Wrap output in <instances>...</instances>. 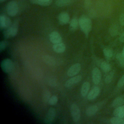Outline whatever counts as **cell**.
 <instances>
[{"instance_id": "cell-17", "label": "cell", "mask_w": 124, "mask_h": 124, "mask_svg": "<svg viewBox=\"0 0 124 124\" xmlns=\"http://www.w3.org/2000/svg\"><path fill=\"white\" fill-rule=\"evenodd\" d=\"M99 109V107L97 105H93L90 106L86 110V113L87 116H91L95 114L98 111Z\"/></svg>"}, {"instance_id": "cell-20", "label": "cell", "mask_w": 124, "mask_h": 124, "mask_svg": "<svg viewBox=\"0 0 124 124\" xmlns=\"http://www.w3.org/2000/svg\"><path fill=\"white\" fill-rule=\"evenodd\" d=\"M114 116L119 117H124V105L116 108L113 112Z\"/></svg>"}, {"instance_id": "cell-13", "label": "cell", "mask_w": 124, "mask_h": 124, "mask_svg": "<svg viewBox=\"0 0 124 124\" xmlns=\"http://www.w3.org/2000/svg\"><path fill=\"white\" fill-rule=\"evenodd\" d=\"M100 93V88L98 86L93 87L89 92L87 95V98L89 100H92L96 98Z\"/></svg>"}, {"instance_id": "cell-28", "label": "cell", "mask_w": 124, "mask_h": 124, "mask_svg": "<svg viewBox=\"0 0 124 124\" xmlns=\"http://www.w3.org/2000/svg\"><path fill=\"white\" fill-rule=\"evenodd\" d=\"M103 53L107 58H110L113 55L112 50L109 48H105L103 49Z\"/></svg>"}, {"instance_id": "cell-37", "label": "cell", "mask_w": 124, "mask_h": 124, "mask_svg": "<svg viewBox=\"0 0 124 124\" xmlns=\"http://www.w3.org/2000/svg\"><path fill=\"white\" fill-rule=\"evenodd\" d=\"M6 0H0V2H4V1H5Z\"/></svg>"}, {"instance_id": "cell-6", "label": "cell", "mask_w": 124, "mask_h": 124, "mask_svg": "<svg viewBox=\"0 0 124 124\" xmlns=\"http://www.w3.org/2000/svg\"><path fill=\"white\" fill-rule=\"evenodd\" d=\"M56 110L53 108H50L47 110L46 115L44 119V123L47 124H52L55 120L56 116Z\"/></svg>"}, {"instance_id": "cell-22", "label": "cell", "mask_w": 124, "mask_h": 124, "mask_svg": "<svg viewBox=\"0 0 124 124\" xmlns=\"http://www.w3.org/2000/svg\"><path fill=\"white\" fill-rule=\"evenodd\" d=\"M31 2L33 4L46 6L51 4L52 0H31Z\"/></svg>"}, {"instance_id": "cell-30", "label": "cell", "mask_w": 124, "mask_h": 124, "mask_svg": "<svg viewBox=\"0 0 124 124\" xmlns=\"http://www.w3.org/2000/svg\"><path fill=\"white\" fill-rule=\"evenodd\" d=\"M58 97H57V96L52 95L50 98L48 103L49 105L53 106V105H55L57 104V103L58 102Z\"/></svg>"}, {"instance_id": "cell-38", "label": "cell", "mask_w": 124, "mask_h": 124, "mask_svg": "<svg viewBox=\"0 0 124 124\" xmlns=\"http://www.w3.org/2000/svg\"></svg>"}, {"instance_id": "cell-8", "label": "cell", "mask_w": 124, "mask_h": 124, "mask_svg": "<svg viewBox=\"0 0 124 124\" xmlns=\"http://www.w3.org/2000/svg\"><path fill=\"white\" fill-rule=\"evenodd\" d=\"M92 81L94 84L97 85L99 83L101 79V73L98 68L95 67L92 70Z\"/></svg>"}, {"instance_id": "cell-27", "label": "cell", "mask_w": 124, "mask_h": 124, "mask_svg": "<svg viewBox=\"0 0 124 124\" xmlns=\"http://www.w3.org/2000/svg\"><path fill=\"white\" fill-rule=\"evenodd\" d=\"M116 59L119 62L120 65L124 68V56L122 53H117L116 55Z\"/></svg>"}, {"instance_id": "cell-34", "label": "cell", "mask_w": 124, "mask_h": 124, "mask_svg": "<svg viewBox=\"0 0 124 124\" xmlns=\"http://www.w3.org/2000/svg\"><path fill=\"white\" fill-rule=\"evenodd\" d=\"M120 23L122 26H124V13L122 14L119 18Z\"/></svg>"}, {"instance_id": "cell-12", "label": "cell", "mask_w": 124, "mask_h": 124, "mask_svg": "<svg viewBox=\"0 0 124 124\" xmlns=\"http://www.w3.org/2000/svg\"><path fill=\"white\" fill-rule=\"evenodd\" d=\"M49 40L53 44H58L62 42V38L60 34L56 31H53L49 34Z\"/></svg>"}, {"instance_id": "cell-36", "label": "cell", "mask_w": 124, "mask_h": 124, "mask_svg": "<svg viewBox=\"0 0 124 124\" xmlns=\"http://www.w3.org/2000/svg\"><path fill=\"white\" fill-rule=\"evenodd\" d=\"M122 54L123 55V56H124V48H123V50H122Z\"/></svg>"}, {"instance_id": "cell-26", "label": "cell", "mask_w": 124, "mask_h": 124, "mask_svg": "<svg viewBox=\"0 0 124 124\" xmlns=\"http://www.w3.org/2000/svg\"><path fill=\"white\" fill-rule=\"evenodd\" d=\"M51 96V93L49 90H45L44 91L43 93V100L45 102H48Z\"/></svg>"}, {"instance_id": "cell-31", "label": "cell", "mask_w": 124, "mask_h": 124, "mask_svg": "<svg viewBox=\"0 0 124 124\" xmlns=\"http://www.w3.org/2000/svg\"><path fill=\"white\" fill-rule=\"evenodd\" d=\"M8 45V42L5 40L1 41L0 42V52H1Z\"/></svg>"}, {"instance_id": "cell-7", "label": "cell", "mask_w": 124, "mask_h": 124, "mask_svg": "<svg viewBox=\"0 0 124 124\" xmlns=\"http://www.w3.org/2000/svg\"><path fill=\"white\" fill-rule=\"evenodd\" d=\"M81 69V65L79 63H76L72 65L68 70L67 74L69 77H72L77 75Z\"/></svg>"}, {"instance_id": "cell-21", "label": "cell", "mask_w": 124, "mask_h": 124, "mask_svg": "<svg viewBox=\"0 0 124 124\" xmlns=\"http://www.w3.org/2000/svg\"><path fill=\"white\" fill-rule=\"evenodd\" d=\"M98 62L99 66L104 72H108L110 70V65L107 62L103 61H100Z\"/></svg>"}, {"instance_id": "cell-5", "label": "cell", "mask_w": 124, "mask_h": 124, "mask_svg": "<svg viewBox=\"0 0 124 124\" xmlns=\"http://www.w3.org/2000/svg\"><path fill=\"white\" fill-rule=\"evenodd\" d=\"M0 66L2 71L4 72L9 73L13 70L14 67V63L13 61L10 59H6L1 61Z\"/></svg>"}, {"instance_id": "cell-23", "label": "cell", "mask_w": 124, "mask_h": 124, "mask_svg": "<svg viewBox=\"0 0 124 124\" xmlns=\"http://www.w3.org/2000/svg\"><path fill=\"white\" fill-rule=\"evenodd\" d=\"M73 1V0H57L55 4L58 7H62L70 5L72 3Z\"/></svg>"}, {"instance_id": "cell-4", "label": "cell", "mask_w": 124, "mask_h": 124, "mask_svg": "<svg viewBox=\"0 0 124 124\" xmlns=\"http://www.w3.org/2000/svg\"><path fill=\"white\" fill-rule=\"evenodd\" d=\"M70 112L73 121L75 123L78 122L80 118V111L77 104H73L71 105Z\"/></svg>"}, {"instance_id": "cell-18", "label": "cell", "mask_w": 124, "mask_h": 124, "mask_svg": "<svg viewBox=\"0 0 124 124\" xmlns=\"http://www.w3.org/2000/svg\"><path fill=\"white\" fill-rule=\"evenodd\" d=\"M44 62L49 65H54L56 64V61L54 57L51 56L45 55L43 56Z\"/></svg>"}, {"instance_id": "cell-15", "label": "cell", "mask_w": 124, "mask_h": 124, "mask_svg": "<svg viewBox=\"0 0 124 124\" xmlns=\"http://www.w3.org/2000/svg\"><path fill=\"white\" fill-rule=\"evenodd\" d=\"M53 50L58 53H63L65 50V46L62 43L55 44L52 46Z\"/></svg>"}, {"instance_id": "cell-19", "label": "cell", "mask_w": 124, "mask_h": 124, "mask_svg": "<svg viewBox=\"0 0 124 124\" xmlns=\"http://www.w3.org/2000/svg\"><path fill=\"white\" fill-rule=\"evenodd\" d=\"M90 87V84L89 82L86 81L83 83L81 88V91H80L81 94L82 96L85 97L86 96V95L87 94L89 91Z\"/></svg>"}, {"instance_id": "cell-35", "label": "cell", "mask_w": 124, "mask_h": 124, "mask_svg": "<svg viewBox=\"0 0 124 124\" xmlns=\"http://www.w3.org/2000/svg\"><path fill=\"white\" fill-rule=\"evenodd\" d=\"M119 40L121 42H124V31L120 35L119 37Z\"/></svg>"}, {"instance_id": "cell-25", "label": "cell", "mask_w": 124, "mask_h": 124, "mask_svg": "<svg viewBox=\"0 0 124 124\" xmlns=\"http://www.w3.org/2000/svg\"><path fill=\"white\" fill-rule=\"evenodd\" d=\"M110 122L113 124H124V117L114 116L110 119Z\"/></svg>"}, {"instance_id": "cell-16", "label": "cell", "mask_w": 124, "mask_h": 124, "mask_svg": "<svg viewBox=\"0 0 124 124\" xmlns=\"http://www.w3.org/2000/svg\"><path fill=\"white\" fill-rule=\"evenodd\" d=\"M78 19L76 17H74L69 22V29L72 31H75L78 29Z\"/></svg>"}, {"instance_id": "cell-32", "label": "cell", "mask_w": 124, "mask_h": 124, "mask_svg": "<svg viewBox=\"0 0 124 124\" xmlns=\"http://www.w3.org/2000/svg\"><path fill=\"white\" fill-rule=\"evenodd\" d=\"M48 83H49L50 86L54 87L57 84V80H56V78L54 77L50 78L48 80Z\"/></svg>"}, {"instance_id": "cell-2", "label": "cell", "mask_w": 124, "mask_h": 124, "mask_svg": "<svg viewBox=\"0 0 124 124\" xmlns=\"http://www.w3.org/2000/svg\"><path fill=\"white\" fill-rule=\"evenodd\" d=\"M18 31V21H15L3 32V36L5 39L14 37L16 35Z\"/></svg>"}, {"instance_id": "cell-29", "label": "cell", "mask_w": 124, "mask_h": 124, "mask_svg": "<svg viewBox=\"0 0 124 124\" xmlns=\"http://www.w3.org/2000/svg\"><path fill=\"white\" fill-rule=\"evenodd\" d=\"M114 72H110L109 74H108L107 76L105 78V82L107 84H109L110 83L113 78L114 77Z\"/></svg>"}, {"instance_id": "cell-33", "label": "cell", "mask_w": 124, "mask_h": 124, "mask_svg": "<svg viewBox=\"0 0 124 124\" xmlns=\"http://www.w3.org/2000/svg\"><path fill=\"white\" fill-rule=\"evenodd\" d=\"M124 85V74L122 76L117 82V87L118 88H121Z\"/></svg>"}, {"instance_id": "cell-10", "label": "cell", "mask_w": 124, "mask_h": 124, "mask_svg": "<svg viewBox=\"0 0 124 124\" xmlns=\"http://www.w3.org/2000/svg\"><path fill=\"white\" fill-rule=\"evenodd\" d=\"M58 21L59 24L61 25L67 24L70 22L69 14L66 12H62L60 13L58 16Z\"/></svg>"}, {"instance_id": "cell-14", "label": "cell", "mask_w": 124, "mask_h": 124, "mask_svg": "<svg viewBox=\"0 0 124 124\" xmlns=\"http://www.w3.org/2000/svg\"><path fill=\"white\" fill-rule=\"evenodd\" d=\"M124 104V94L116 97L113 101L112 106L113 107L117 108L123 106Z\"/></svg>"}, {"instance_id": "cell-3", "label": "cell", "mask_w": 124, "mask_h": 124, "mask_svg": "<svg viewBox=\"0 0 124 124\" xmlns=\"http://www.w3.org/2000/svg\"><path fill=\"white\" fill-rule=\"evenodd\" d=\"M19 8L17 3L14 0L11 1L6 5V12L10 16H15L18 12Z\"/></svg>"}, {"instance_id": "cell-11", "label": "cell", "mask_w": 124, "mask_h": 124, "mask_svg": "<svg viewBox=\"0 0 124 124\" xmlns=\"http://www.w3.org/2000/svg\"><path fill=\"white\" fill-rule=\"evenodd\" d=\"M82 79V77L80 75H78L72 77V78L68 79L65 83V87L66 88H70L75 84L78 83Z\"/></svg>"}, {"instance_id": "cell-9", "label": "cell", "mask_w": 124, "mask_h": 124, "mask_svg": "<svg viewBox=\"0 0 124 124\" xmlns=\"http://www.w3.org/2000/svg\"><path fill=\"white\" fill-rule=\"evenodd\" d=\"M12 24L11 21L9 17L5 15L0 16V28L1 30L8 28Z\"/></svg>"}, {"instance_id": "cell-1", "label": "cell", "mask_w": 124, "mask_h": 124, "mask_svg": "<svg viewBox=\"0 0 124 124\" xmlns=\"http://www.w3.org/2000/svg\"><path fill=\"white\" fill-rule=\"evenodd\" d=\"M78 22L81 30L84 34L87 36L92 27V22L91 20L86 16H82L78 19Z\"/></svg>"}, {"instance_id": "cell-24", "label": "cell", "mask_w": 124, "mask_h": 124, "mask_svg": "<svg viewBox=\"0 0 124 124\" xmlns=\"http://www.w3.org/2000/svg\"><path fill=\"white\" fill-rule=\"evenodd\" d=\"M109 32L111 36L114 37L117 35L118 33V27L116 24L112 25L109 29Z\"/></svg>"}]
</instances>
